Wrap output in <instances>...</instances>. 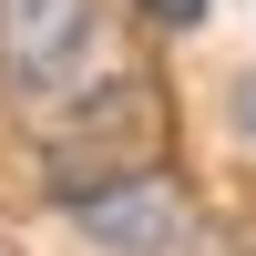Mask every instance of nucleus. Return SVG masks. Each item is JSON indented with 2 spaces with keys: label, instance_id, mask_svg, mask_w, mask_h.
Here are the masks:
<instances>
[{
  "label": "nucleus",
  "instance_id": "3",
  "mask_svg": "<svg viewBox=\"0 0 256 256\" xmlns=\"http://www.w3.org/2000/svg\"><path fill=\"white\" fill-rule=\"evenodd\" d=\"M144 10H154L164 31H195V20H205V0H144Z\"/></svg>",
  "mask_w": 256,
  "mask_h": 256
},
{
  "label": "nucleus",
  "instance_id": "1",
  "mask_svg": "<svg viewBox=\"0 0 256 256\" xmlns=\"http://www.w3.org/2000/svg\"><path fill=\"white\" fill-rule=\"evenodd\" d=\"M102 0H0V72L10 92H62L92 72Z\"/></svg>",
  "mask_w": 256,
  "mask_h": 256
},
{
  "label": "nucleus",
  "instance_id": "4",
  "mask_svg": "<svg viewBox=\"0 0 256 256\" xmlns=\"http://www.w3.org/2000/svg\"><path fill=\"white\" fill-rule=\"evenodd\" d=\"M236 134H246V144H256V72H246V82H236Z\"/></svg>",
  "mask_w": 256,
  "mask_h": 256
},
{
  "label": "nucleus",
  "instance_id": "2",
  "mask_svg": "<svg viewBox=\"0 0 256 256\" xmlns=\"http://www.w3.org/2000/svg\"><path fill=\"white\" fill-rule=\"evenodd\" d=\"M72 216L92 226L102 246H134V256H154V246H174L184 236V195L164 174H113V184H82L72 195Z\"/></svg>",
  "mask_w": 256,
  "mask_h": 256
}]
</instances>
